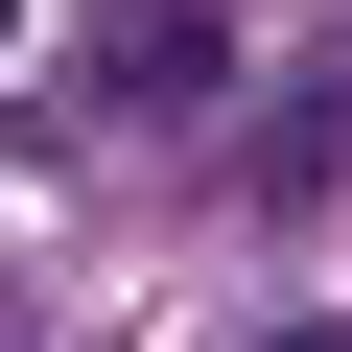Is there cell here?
<instances>
[{
    "label": "cell",
    "instance_id": "obj_4",
    "mask_svg": "<svg viewBox=\"0 0 352 352\" xmlns=\"http://www.w3.org/2000/svg\"><path fill=\"white\" fill-rule=\"evenodd\" d=\"M0 24H24V0H0Z\"/></svg>",
    "mask_w": 352,
    "mask_h": 352
},
{
    "label": "cell",
    "instance_id": "obj_1",
    "mask_svg": "<svg viewBox=\"0 0 352 352\" xmlns=\"http://www.w3.org/2000/svg\"><path fill=\"white\" fill-rule=\"evenodd\" d=\"M94 94H118V118H164V94L212 118V94H235V24H212V0H118V24H94Z\"/></svg>",
    "mask_w": 352,
    "mask_h": 352
},
{
    "label": "cell",
    "instance_id": "obj_3",
    "mask_svg": "<svg viewBox=\"0 0 352 352\" xmlns=\"http://www.w3.org/2000/svg\"><path fill=\"white\" fill-rule=\"evenodd\" d=\"M282 352H352V329H282Z\"/></svg>",
    "mask_w": 352,
    "mask_h": 352
},
{
    "label": "cell",
    "instance_id": "obj_2",
    "mask_svg": "<svg viewBox=\"0 0 352 352\" xmlns=\"http://www.w3.org/2000/svg\"><path fill=\"white\" fill-rule=\"evenodd\" d=\"M329 164H352V71H305V94H282V118H258V188H282V212H305V188H329Z\"/></svg>",
    "mask_w": 352,
    "mask_h": 352
}]
</instances>
